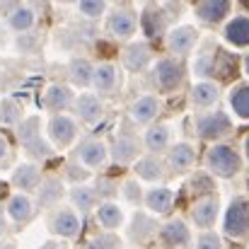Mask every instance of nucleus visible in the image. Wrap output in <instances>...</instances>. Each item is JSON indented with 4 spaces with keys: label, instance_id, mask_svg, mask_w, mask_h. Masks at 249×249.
<instances>
[{
    "label": "nucleus",
    "instance_id": "25",
    "mask_svg": "<svg viewBox=\"0 0 249 249\" xmlns=\"http://www.w3.org/2000/svg\"><path fill=\"white\" fill-rule=\"evenodd\" d=\"M44 107L53 114H63L66 109H71L75 104V94L71 89V85H63V83H53L46 87L44 92Z\"/></svg>",
    "mask_w": 249,
    "mask_h": 249
},
{
    "label": "nucleus",
    "instance_id": "48",
    "mask_svg": "<svg viewBox=\"0 0 249 249\" xmlns=\"http://www.w3.org/2000/svg\"><path fill=\"white\" fill-rule=\"evenodd\" d=\"M7 32H10V29H7V27L0 22V46H5V44L10 41V39H7Z\"/></svg>",
    "mask_w": 249,
    "mask_h": 249
},
{
    "label": "nucleus",
    "instance_id": "24",
    "mask_svg": "<svg viewBox=\"0 0 249 249\" xmlns=\"http://www.w3.org/2000/svg\"><path fill=\"white\" fill-rule=\"evenodd\" d=\"M75 114L78 119L87 124V126H94L102 121L104 116V102L99 99V94H92V92H83L80 97H75Z\"/></svg>",
    "mask_w": 249,
    "mask_h": 249
},
{
    "label": "nucleus",
    "instance_id": "7",
    "mask_svg": "<svg viewBox=\"0 0 249 249\" xmlns=\"http://www.w3.org/2000/svg\"><path fill=\"white\" fill-rule=\"evenodd\" d=\"M78 121L68 114H53L49 119V126H46V136H49V143L53 150H66L71 148L75 141H78Z\"/></svg>",
    "mask_w": 249,
    "mask_h": 249
},
{
    "label": "nucleus",
    "instance_id": "49",
    "mask_svg": "<svg viewBox=\"0 0 249 249\" xmlns=\"http://www.w3.org/2000/svg\"><path fill=\"white\" fill-rule=\"evenodd\" d=\"M0 249H17V245H15L12 240H7V242H2V245H0Z\"/></svg>",
    "mask_w": 249,
    "mask_h": 249
},
{
    "label": "nucleus",
    "instance_id": "38",
    "mask_svg": "<svg viewBox=\"0 0 249 249\" xmlns=\"http://www.w3.org/2000/svg\"><path fill=\"white\" fill-rule=\"evenodd\" d=\"M119 191H121L124 201H126V203H131V206H141V203H143V198H145V194H143V189H141L138 179H126V181L119 186Z\"/></svg>",
    "mask_w": 249,
    "mask_h": 249
},
{
    "label": "nucleus",
    "instance_id": "51",
    "mask_svg": "<svg viewBox=\"0 0 249 249\" xmlns=\"http://www.w3.org/2000/svg\"><path fill=\"white\" fill-rule=\"evenodd\" d=\"M245 71H247V75H249V53H247V58H245Z\"/></svg>",
    "mask_w": 249,
    "mask_h": 249
},
{
    "label": "nucleus",
    "instance_id": "43",
    "mask_svg": "<svg viewBox=\"0 0 249 249\" xmlns=\"http://www.w3.org/2000/svg\"><path fill=\"white\" fill-rule=\"evenodd\" d=\"M196 249H225L223 247V240H220V235H215V232H201L198 235V240H196Z\"/></svg>",
    "mask_w": 249,
    "mask_h": 249
},
{
    "label": "nucleus",
    "instance_id": "29",
    "mask_svg": "<svg viewBox=\"0 0 249 249\" xmlns=\"http://www.w3.org/2000/svg\"><path fill=\"white\" fill-rule=\"evenodd\" d=\"M223 36H225L228 44H232V46H237V49L249 46V15L232 17V19L225 24Z\"/></svg>",
    "mask_w": 249,
    "mask_h": 249
},
{
    "label": "nucleus",
    "instance_id": "3",
    "mask_svg": "<svg viewBox=\"0 0 249 249\" xmlns=\"http://www.w3.org/2000/svg\"><path fill=\"white\" fill-rule=\"evenodd\" d=\"M223 232L232 240H249V198L235 196L223 215Z\"/></svg>",
    "mask_w": 249,
    "mask_h": 249
},
{
    "label": "nucleus",
    "instance_id": "9",
    "mask_svg": "<svg viewBox=\"0 0 249 249\" xmlns=\"http://www.w3.org/2000/svg\"><path fill=\"white\" fill-rule=\"evenodd\" d=\"M46 223H49L51 235L63 237V240H75V237L80 235V230H83L80 215H78L73 208H68V206L53 208V211L49 213V220H46Z\"/></svg>",
    "mask_w": 249,
    "mask_h": 249
},
{
    "label": "nucleus",
    "instance_id": "4",
    "mask_svg": "<svg viewBox=\"0 0 249 249\" xmlns=\"http://www.w3.org/2000/svg\"><path fill=\"white\" fill-rule=\"evenodd\" d=\"M196 136L201 141H223L232 133V121L225 111H203L196 116Z\"/></svg>",
    "mask_w": 249,
    "mask_h": 249
},
{
    "label": "nucleus",
    "instance_id": "14",
    "mask_svg": "<svg viewBox=\"0 0 249 249\" xmlns=\"http://www.w3.org/2000/svg\"><path fill=\"white\" fill-rule=\"evenodd\" d=\"M196 41H198V32H196V27H189V24H181V27L172 29L165 39L167 49L174 58L189 56L196 49Z\"/></svg>",
    "mask_w": 249,
    "mask_h": 249
},
{
    "label": "nucleus",
    "instance_id": "41",
    "mask_svg": "<svg viewBox=\"0 0 249 249\" xmlns=\"http://www.w3.org/2000/svg\"><path fill=\"white\" fill-rule=\"evenodd\" d=\"M78 10H80V15H85V17L97 19V17H102L107 12V2H102V0H80L78 2Z\"/></svg>",
    "mask_w": 249,
    "mask_h": 249
},
{
    "label": "nucleus",
    "instance_id": "42",
    "mask_svg": "<svg viewBox=\"0 0 249 249\" xmlns=\"http://www.w3.org/2000/svg\"><path fill=\"white\" fill-rule=\"evenodd\" d=\"M63 174H66L68 181H75V186H80L85 179L89 177V169H85L83 165H78L75 160H68V162H66V169H63Z\"/></svg>",
    "mask_w": 249,
    "mask_h": 249
},
{
    "label": "nucleus",
    "instance_id": "28",
    "mask_svg": "<svg viewBox=\"0 0 249 249\" xmlns=\"http://www.w3.org/2000/svg\"><path fill=\"white\" fill-rule=\"evenodd\" d=\"M133 172H136V177H141L145 181H162V179H167V165L165 160L158 158V155L138 158L136 165H133Z\"/></svg>",
    "mask_w": 249,
    "mask_h": 249
},
{
    "label": "nucleus",
    "instance_id": "15",
    "mask_svg": "<svg viewBox=\"0 0 249 249\" xmlns=\"http://www.w3.org/2000/svg\"><path fill=\"white\" fill-rule=\"evenodd\" d=\"M34 24H36V7L34 5L17 2V5H10V10L5 12V27L10 32L27 34L34 29Z\"/></svg>",
    "mask_w": 249,
    "mask_h": 249
},
{
    "label": "nucleus",
    "instance_id": "50",
    "mask_svg": "<svg viewBox=\"0 0 249 249\" xmlns=\"http://www.w3.org/2000/svg\"><path fill=\"white\" fill-rule=\"evenodd\" d=\"M245 158H247V162H249V136H247V141H245Z\"/></svg>",
    "mask_w": 249,
    "mask_h": 249
},
{
    "label": "nucleus",
    "instance_id": "47",
    "mask_svg": "<svg viewBox=\"0 0 249 249\" xmlns=\"http://www.w3.org/2000/svg\"><path fill=\"white\" fill-rule=\"evenodd\" d=\"M39 249H68L63 242H58V240H49V242H44Z\"/></svg>",
    "mask_w": 249,
    "mask_h": 249
},
{
    "label": "nucleus",
    "instance_id": "21",
    "mask_svg": "<svg viewBox=\"0 0 249 249\" xmlns=\"http://www.w3.org/2000/svg\"><path fill=\"white\" fill-rule=\"evenodd\" d=\"M92 87L97 94H114L121 87V68L116 63H99L92 73Z\"/></svg>",
    "mask_w": 249,
    "mask_h": 249
},
{
    "label": "nucleus",
    "instance_id": "6",
    "mask_svg": "<svg viewBox=\"0 0 249 249\" xmlns=\"http://www.w3.org/2000/svg\"><path fill=\"white\" fill-rule=\"evenodd\" d=\"M184 75H186V68L174 56H165L153 66V83L160 92H177L184 85Z\"/></svg>",
    "mask_w": 249,
    "mask_h": 249
},
{
    "label": "nucleus",
    "instance_id": "40",
    "mask_svg": "<svg viewBox=\"0 0 249 249\" xmlns=\"http://www.w3.org/2000/svg\"><path fill=\"white\" fill-rule=\"evenodd\" d=\"M83 249H121V240L114 232H102V235L92 237Z\"/></svg>",
    "mask_w": 249,
    "mask_h": 249
},
{
    "label": "nucleus",
    "instance_id": "12",
    "mask_svg": "<svg viewBox=\"0 0 249 249\" xmlns=\"http://www.w3.org/2000/svg\"><path fill=\"white\" fill-rule=\"evenodd\" d=\"M160 97L158 94H141L133 99L131 109H128V119L136 126H153V121L160 116Z\"/></svg>",
    "mask_w": 249,
    "mask_h": 249
},
{
    "label": "nucleus",
    "instance_id": "44",
    "mask_svg": "<svg viewBox=\"0 0 249 249\" xmlns=\"http://www.w3.org/2000/svg\"><path fill=\"white\" fill-rule=\"evenodd\" d=\"M94 191H97V196H99V198H109V196H114V194L119 191V186H116L114 181H109L107 177H99V179H97Z\"/></svg>",
    "mask_w": 249,
    "mask_h": 249
},
{
    "label": "nucleus",
    "instance_id": "37",
    "mask_svg": "<svg viewBox=\"0 0 249 249\" xmlns=\"http://www.w3.org/2000/svg\"><path fill=\"white\" fill-rule=\"evenodd\" d=\"M230 107L240 119H249V83H240L230 92Z\"/></svg>",
    "mask_w": 249,
    "mask_h": 249
},
{
    "label": "nucleus",
    "instance_id": "31",
    "mask_svg": "<svg viewBox=\"0 0 249 249\" xmlns=\"http://www.w3.org/2000/svg\"><path fill=\"white\" fill-rule=\"evenodd\" d=\"M68 198H71L75 213H89V211H94L97 203H99V196H97L94 186H83V184H80V186H73L71 194H68Z\"/></svg>",
    "mask_w": 249,
    "mask_h": 249
},
{
    "label": "nucleus",
    "instance_id": "26",
    "mask_svg": "<svg viewBox=\"0 0 249 249\" xmlns=\"http://www.w3.org/2000/svg\"><path fill=\"white\" fill-rule=\"evenodd\" d=\"M230 2L228 0H203L194 7V15L203 24H220L230 15Z\"/></svg>",
    "mask_w": 249,
    "mask_h": 249
},
{
    "label": "nucleus",
    "instance_id": "34",
    "mask_svg": "<svg viewBox=\"0 0 249 249\" xmlns=\"http://www.w3.org/2000/svg\"><path fill=\"white\" fill-rule=\"evenodd\" d=\"M92 73H94V66H92L89 58L78 56V58H73V61L68 63V78H71V83L75 85V87L92 85Z\"/></svg>",
    "mask_w": 249,
    "mask_h": 249
},
{
    "label": "nucleus",
    "instance_id": "32",
    "mask_svg": "<svg viewBox=\"0 0 249 249\" xmlns=\"http://www.w3.org/2000/svg\"><path fill=\"white\" fill-rule=\"evenodd\" d=\"M97 223L107 230V232H114L116 228L124 225V211L114 203V201H104L97 206Z\"/></svg>",
    "mask_w": 249,
    "mask_h": 249
},
{
    "label": "nucleus",
    "instance_id": "19",
    "mask_svg": "<svg viewBox=\"0 0 249 249\" xmlns=\"http://www.w3.org/2000/svg\"><path fill=\"white\" fill-rule=\"evenodd\" d=\"M167 24H169V15H167L165 7L160 5H145L143 12H141V27L145 32L148 39H160L167 32Z\"/></svg>",
    "mask_w": 249,
    "mask_h": 249
},
{
    "label": "nucleus",
    "instance_id": "45",
    "mask_svg": "<svg viewBox=\"0 0 249 249\" xmlns=\"http://www.w3.org/2000/svg\"><path fill=\"white\" fill-rule=\"evenodd\" d=\"M10 158H12V150H10V143H7V138L0 133V167H7L10 162Z\"/></svg>",
    "mask_w": 249,
    "mask_h": 249
},
{
    "label": "nucleus",
    "instance_id": "2",
    "mask_svg": "<svg viewBox=\"0 0 249 249\" xmlns=\"http://www.w3.org/2000/svg\"><path fill=\"white\" fill-rule=\"evenodd\" d=\"M206 167L211 169V174H215L220 179H232L242 169V158L237 155V150L232 145L215 143L206 153Z\"/></svg>",
    "mask_w": 249,
    "mask_h": 249
},
{
    "label": "nucleus",
    "instance_id": "22",
    "mask_svg": "<svg viewBox=\"0 0 249 249\" xmlns=\"http://www.w3.org/2000/svg\"><path fill=\"white\" fill-rule=\"evenodd\" d=\"M194 162H196V150H194V145H191V143L179 141V143L169 145L167 158H165L167 172H177V174L189 172V169L194 167Z\"/></svg>",
    "mask_w": 249,
    "mask_h": 249
},
{
    "label": "nucleus",
    "instance_id": "17",
    "mask_svg": "<svg viewBox=\"0 0 249 249\" xmlns=\"http://www.w3.org/2000/svg\"><path fill=\"white\" fill-rule=\"evenodd\" d=\"M5 213H7V220L15 225V228H24L32 223L34 218V201L29 198V194H12L5 203Z\"/></svg>",
    "mask_w": 249,
    "mask_h": 249
},
{
    "label": "nucleus",
    "instance_id": "36",
    "mask_svg": "<svg viewBox=\"0 0 249 249\" xmlns=\"http://www.w3.org/2000/svg\"><path fill=\"white\" fill-rule=\"evenodd\" d=\"M0 124L2 126H19L22 124V107L12 97L0 99Z\"/></svg>",
    "mask_w": 249,
    "mask_h": 249
},
{
    "label": "nucleus",
    "instance_id": "11",
    "mask_svg": "<svg viewBox=\"0 0 249 249\" xmlns=\"http://www.w3.org/2000/svg\"><path fill=\"white\" fill-rule=\"evenodd\" d=\"M160 228L162 225L158 218L138 211V213H133V218L128 223V242L131 245H148L160 235Z\"/></svg>",
    "mask_w": 249,
    "mask_h": 249
},
{
    "label": "nucleus",
    "instance_id": "30",
    "mask_svg": "<svg viewBox=\"0 0 249 249\" xmlns=\"http://www.w3.org/2000/svg\"><path fill=\"white\" fill-rule=\"evenodd\" d=\"M218 99H220V87L213 80H203V83H196L191 87V104L196 109H208Z\"/></svg>",
    "mask_w": 249,
    "mask_h": 249
},
{
    "label": "nucleus",
    "instance_id": "27",
    "mask_svg": "<svg viewBox=\"0 0 249 249\" xmlns=\"http://www.w3.org/2000/svg\"><path fill=\"white\" fill-rule=\"evenodd\" d=\"M169 141H172V128L167 124H153L143 136V148L148 150V155H158L169 150Z\"/></svg>",
    "mask_w": 249,
    "mask_h": 249
},
{
    "label": "nucleus",
    "instance_id": "35",
    "mask_svg": "<svg viewBox=\"0 0 249 249\" xmlns=\"http://www.w3.org/2000/svg\"><path fill=\"white\" fill-rule=\"evenodd\" d=\"M215 191V181L208 172H196L189 177L186 181V194L194 196V198H206V196H213Z\"/></svg>",
    "mask_w": 249,
    "mask_h": 249
},
{
    "label": "nucleus",
    "instance_id": "10",
    "mask_svg": "<svg viewBox=\"0 0 249 249\" xmlns=\"http://www.w3.org/2000/svg\"><path fill=\"white\" fill-rule=\"evenodd\" d=\"M107 29L111 32V36L121 39V41H128L136 29H138V15L131 5H116L109 10L107 15Z\"/></svg>",
    "mask_w": 249,
    "mask_h": 249
},
{
    "label": "nucleus",
    "instance_id": "23",
    "mask_svg": "<svg viewBox=\"0 0 249 249\" xmlns=\"http://www.w3.org/2000/svg\"><path fill=\"white\" fill-rule=\"evenodd\" d=\"M63 196H66L63 179L61 177H44V181L36 189V206L46 208V211H53V208H58Z\"/></svg>",
    "mask_w": 249,
    "mask_h": 249
},
{
    "label": "nucleus",
    "instance_id": "18",
    "mask_svg": "<svg viewBox=\"0 0 249 249\" xmlns=\"http://www.w3.org/2000/svg\"><path fill=\"white\" fill-rule=\"evenodd\" d=\"M218 213H220V201L218 196H206V198H198L194 206H191V223L196 228H201L203 232H208L215 220H218Z\"/></svg>",
    "mask_w": 249,
    "mask_h": 249
},
{
    "label": "nucleus",
    "instance_id": "46",
    "mask_svg": "<svg viewBox=\"0 0 249 249\" xmlns=\"http://www.w3.org/2000/svg\"><path fill=\"white\" fill-rule=\"evenodd\" d=\"M10 232V223H7V213H5V208L0 206V237H5Z\"/></svg>",
    "mask_w": 249,
    "mask_h": 249
},
{
    "label": "nucleus",
    "instance_id": "1",
    "mask_svg": "<svg viewBox=\"0 0 249 249\" xmlns=\"http://www.w3.org/2000/svg\"><path fill=\"white\" fill-rule=\"evenodd\" d=\"M17 138L19 145L24 148V153L34 160H49L53 158V148L49 143V138L41 136V124L36 116H27L22 119V124L17 126Z\"/></svg>",
    "mask_w": 249,
    "mask_h": 249
},
{
    "label": "nucleus",
    "instance_id": "8",
    "mask_svg": "<svg viewBox=\"0 0 249 249\" xmlns=\"http://www.w3.org/2000/svg\"><path fill=\"white\" fill-rule=\"evenodd\" d=\"M71 160H75L85 169H99V167L107 165V160H109V145L102 138L89 136V138H85V141L78 143V148L73 150Z\"/></svg>",
    "mask_w": 249,
    "mask_h": 249
},
{
    "label": "nucleus",
    "instance_id": "39",
    "mask_svg": "<svg viewBox=\"0 0 249 249\" xmlns=\"http://www.w3.org/2000/svg\"><path fill=\"white\" fill-rule=\"evenodd\" d=\"M15 46L19 53H36L41 49V34L36 32H27V34H17Z\"/></svg>",
    "mask_w": 249,
    "mask_h": 249
},
{
    "label": "nucleus",
    "instance_id": "16",
    "mask_svg": "<svg viewBox=\"0 0 249 249\" xmlns=\"http://www.w3.org/2000/svg\"><path fill=\"white\" fill-rule=\"evenodd\" d=\"M153 61V46L148 41H131L124 53H121V63L128 73H143Z\"/></svg>",
    "mask_w": 249,
    "mask_h": 249
},
{
    "label": "nucleus",
    "instance_id": "5",
    "mask_svg": "<svg viewBox=\"0 0 249 249\" xmlns=\"http://www.w3.org/2000/svg\"><path fill=\"white\" fill-rule=\"evenodd\" d=\"M141 148H143V141L131 131V126L126 124L111 141L109 145V158L116 162V165H136V160L141 158Z\"/></svg>",
    "mask_w": 249,
    "mask_h": 249
},
{
    "label": "nucleus",
    "instance_id": "33",
    "mask_svg": "<svg viewBox=\"0 0 249 249\" xmlns=\"http://www.w3.org/2000/svg\"><path fill=\"white\" fill-rule=\"evenodd\" d=\"M143 203L153 211V213H169L172 211V206H174V194L165 189V186H155V189H150V191H145V198H143Z\"/></svg>",
    "mask_w": 249,
    "mask_h": 249
},
{
    "label": "nucleus",
    "instance_id": "20",
    "mask_svg": "<svg viewBox=\"0 0 249 249\" xmlns=\"http://www.w3.org/2000/svg\"><path fill=\"white\" fill-rule=\"evenodd\" d=\"M10 181L19 194H29V191L39 189V184L44 181V174H41V167L36 162H22V165H17L12 169Z\"/></svg>",
    "mask_w": 249,
    "mask_h": 249
},
{
    "label": "nucleus",
    "instance_id": "13",
    "mask_svg": "<svg viewBox=\"0 0 249 249\" xmlns=\"http://www.w3.org/2000/svg\"><path fill=\"white\" fill-rule=\"evenodd\" d=\"M160 242L165 249H189L191 247V230L181 218H172L160 228Z\"/></svg>",
    "mask_w": 249,
    "mask_h": 249
}]
</instances>
